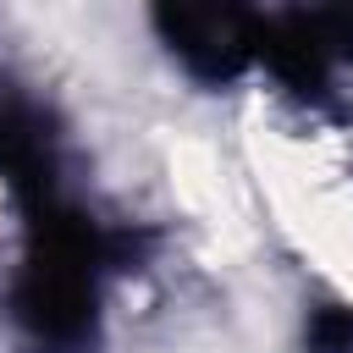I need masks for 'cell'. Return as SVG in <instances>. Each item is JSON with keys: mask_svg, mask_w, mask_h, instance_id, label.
<instances>
[{"mask_svg": "<svg viewBox=\"0 0 353 353\" xmlns=\"http://www.w3.org/2000/svg\"><path fill=\"white\" fill-rule=\"evenodd\" d=\"M309 353H353V303H314L303 320Z\"/></svg>", "mask_w": 353, "mask_h": 353, "instance_id": "cell-2", "label": "cell"}, {"mask_svg": "<svg viewBox=\"0 0 353 353\" xmlns=\"http://www.w3.org/2000/svg\"><path fill=\"white\" fill-rule=\"evenodd\" d=\"M0 182L22 199V210L55 199V160H50L44 116L17 99H0Z\"/></svg>", "mask_w": 353, "mask_h": 353, "instance_id": "cell-1", "label": "cell"}]
</instances>
